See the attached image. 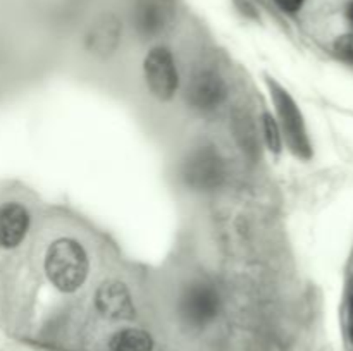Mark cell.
Instances as JSON below:
<instances>
[{
    "mask_svg": "<svg viewBox=\"0 0 353 351\" xmlns=\"http://www.w3.org/2000/svg\"><path fill=\"white\" fill-rule=\"evenodd\" d=\"M90 258L74 237H59L50 243L45 253V274L55 289L74 292L88 279Z\"/></svg>",
    "mask_w": 353,
    "mask_h": 351,
    "instance_id": "1",
    "label": "cell"
},
{
    "mask_svg": "<svg viewBox=\"0 0 353 351\" xmlns=\"http://www.w3.org/2000/svg\"><path fill=\"white\" fill-rule=\"evenodd\" d=\"M268 86L271 89L272 102L276 105V112L279 117V127L283 136L286 138L290 150L300 158L312 157V145H310L309 133H307L305 120H303L302 110L299 109L295 100L288 92L274 79H268Z\"/></svg>",
    "mask_w": 353,
    "mask_h": 351,
    "instance_id": "2",
    "label": "cell"
},
{
    "mask_svg": "<svg viewBox=\"0 0 353 351\" xmlns=\"http://www.w3.org/2000/svg\"><path fill=\"white\" fill-rule=\"evenodd\" d=\"M183 179L196 191H210L221 186L226 176L223 157L214 147H199L186 157L181 169Z\"/></svg>",
    "mask_w": 353,
    "mask_h": 351,
    "instance_id": "3",
    "label": "cell"
},
{
    "mask_svg": "<svg viewBox=\"0 0 353 351\" xmlns=\"http://www.w3.org/2000/svg\"><path fill=\"white\" fill-rule=\"evenodd\" d=\"M145 83L152 95L161 102H168L179 88V72L174 55L168 47H154L143 61Z\"/></svg>",
    "mask_w": 353,
    "mask_h": 351,
    "instance_id": "4",
    "label": "cell"
},
{
    "mask_svg": "<svg viewBox=\"0 0 353 351\" xmlns=\"http://www.w3.org/2000/svg\"><path fill=\"white\" fill-rule=\"evenodd\" d=\"M181 315L192 326H205L212 322L221 308L217 289L207 282H195L181 296Z\"/></svg>",
    "mask_w": 353,
    "mask_h": 351,
    "instance_id": "5",
    "label": "cell"
},
{
    "mask_svg": "<svg viewBox=\"0 0 353 351\" xmlns=\"http://www.w3.org/2000/svg\"><path fill=\"white\" fill-rule=\"evenodd\" d=\"M226 83L221 78L219 72L212 69H202L195 72L186 88L188 102L203 112L217 109L226 100Z\"/></svg>",
    "mask_w": 353,
    "mask_h": 351,
    "instance_id": "6",
    "label": "cell"
},
{
    "mask_svg": "<svg viewBox=\"0 0 353 351\" xmlns=\"http://www.w3.org/2000/svg\"><path fill=\"white\" fill-rule=\"evenodd\" d=\"M95 306L103 317L112 320H130L137 315L128 286L121 281H103L95 292Z\"/></svg>",
    "mask_w": 353,
    "mask_h": 351,
    "instance_id": "7",
    "label": "cell"
},
{
    "mask_svg": "<svg viewBox=\"0 0 353 351\" xmlns=\"http://www.w3.org/2000/svg\"><path fill=\"white\" fill-rule=\"evenodd\" d=\"M31 215L19 202H6L0 205V248L14 250L26 240L30 233Z\"/></svg>",
    "mask_w": 353,
    "mask_h": 351,
    "instance_id": "8",
    "label": "cell"
},
{
    "mask_svg": "<svg viewBox=\"0 0 353 351\" xmlns=\"http://www.w3.org/2000/svg\"><path fill=\"white\" fill-rule=\"evenodd\" d=\"M123 36V24L114 14H103L93 23L86 34V48L97 57H110Z\"/></svg>",
    "mask_w": 353,
    "mask_h": 351,
    "instance_id": "9",
    "label": "cell"
},
{
    "mask_svg": "<svg viewBox=\"0 0 353 351\" xmlns=\"http://www.w3.org/2000/svg\"><path fill=\"white\" fill-rule=\"evenodd\" d=\"M168 7L159 0H141L133 10V26L143 36H157L168 26Z\"/></svg>",
    "mask_w": 353,
    "mask_h": 351,
    "instance_id": "10",
    "label": "cell"
},
{
    "mask_svg": "<svg viewBox=\"0 0 353 351\" xmlns=\"http://www.w3.org/2000/svg\"><path fill=\"white\" fill-rule=\"evenodd\" d=\"M112 351H154V339L143 329L130 327L123 329L110 337Z\"/></svg>",
    "mask_w": 353,
    "mask_h": 351,
    "instance_id": "11",
    "label": "cell"
},
{
    "mask_svg": "<svg viewBox=\"0 0 353 351\" xmlns=\"http://www.w3.org/2000/svg\"><path fill=\"white\" fill-rule=\"evenodd\" d=\"M233 131L240 143L241 150L247 151L248 155H257L261 151V143H259V134L254 126V120L247 112H236L233 116Z\"/></svg>",
    "mask_w": 353,
    "mask_h": 351,
    "instance_id": "12",
    "label": "cell"
},
{
    "mask_svg": "<svg viewBox=\"0 0 353 351\" xmlns=\"http://www.w3.org/2000/svg\"><path fill=\"white\" fill-rule=\"evenodd\" d=\"M262 136H264L265 145H268L269 150L272 153H281L283 150V133H281V127H279L278 120L272 114L264 112L262 114Z\"/></svg>",
    "mask_w": 353,
    "mask_h": 351,
    "instance_id": "13",
    "label": "cell"
},
{
    "mask_svg": "<svg viewBox=\"0 0 353 351\" xmlns=\"http://www.w3.org/2000/svg\"><path fill=\"white\" fill-rule=\"evenodd\" d=\"M334 50L345 62L353 64V34H343L334 43Z\"/></svg>",
    "mask_w": 353,
    "mask_h": 351,
    "instance_id": "14",
    "label": "cell"
},
{
    "mask_svg": "<svg viewBox=\"0 0 353 351\" xmlns=\"http://www.w3.org/2000/svg\"><path fill=\"white\" fill-rule=\"evenodd\" d=\"M274 2L276 6H278L281 10H285V12L295 14L302 9L305 0H274Z\"/></svg>",
    "mask_w": 353,
    "mask_h": 351,
    "instance_id": "15",
    "label": "cell"
},
{
    "mask_svg": "<svg viewBox=\"0 0 353 351\" xmlns=\"http://www.w3.org/2000/svg\"><path fill=\"white\" fill-rule=\"evenodd\" d=\"M348 329H350V336L353 339V298L350 299V306H348Z\"/></svg>",
    "mask_w": 353,
    "mask_h": 351,
    "instance_id": "16",
    "label": "cell"
},
{
    "mask_svg": "<svg viewBox=\"0 0 353 351\" xmlns=\"http://www.w3.org/2000/svg\"><path fill=\"white\" fill-rule=\"evenodd\" d=\"M348 19H350L352 24H353V2L350 3V6H348Z\"/></svg>",
    "mask_w": 353,
    "mask_h": 351,
    "instance_id": "17",
    "label": "cell"
}]
</instances>
